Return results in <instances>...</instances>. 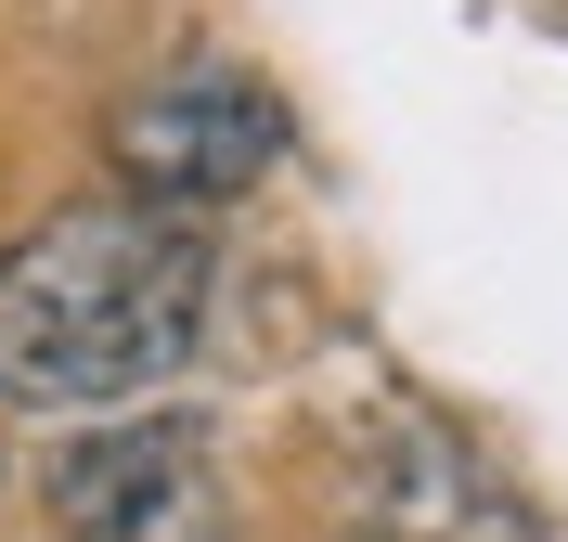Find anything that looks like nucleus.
I'll return each instance as SVG.
<instances>
[{
    "mask_svg": "<svg viewBox=\"0 0 568 542\" xmlns=\"http://www.w3.org/2000/svg\"><path fill=\"white\" fill-rule=\"evenodd\" d=\"M220 258L181 207L142 194H78L39 233L0 246V400L27 413H104V400L169 388L207 336Z\"/></svg>",
    "mask_w": 568,
    "mask_h": 542,
    "instance_id": "nucleus-1",
    "label": "nucleus"
},
{
    "mask_svg": "<svg viewBox=\"0 0 568 542\" xmlns=\"http://www.w3.org/2000/svg\"><path fill=\"white\" fill-rule=\"evenodd\" d=\"M52 517L78 542H233V491H220V439L194 413H142L104 427L52 466Z\"/></svg>",
    "mask_w": 568,
    "mask_h": 542,
    "instance_id": "nucleus-3",
    "label": "nucleus"
},
{
    "mask_svg": "<svg viewBox=\"0 0 568 542\" xmlns=\"http://www.w3.org/2000/svg\"><path fill=\"white\" fill-rule=\"evenodd\" d=\"M116 143V181H130L142 207H233L246 181H272L284 155V104L258 91L246 65H169L155 91H130V104L104 116Z\"/></svg>",
    "mask_w": 568,
    "mask_h": 542,
    "instance_id": "nucleus-2",
    "label": "nucleus"
}]
</instances>
